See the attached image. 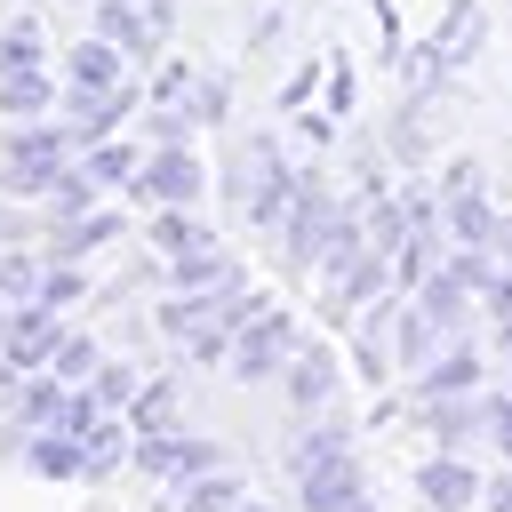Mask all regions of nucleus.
Listing matches in <instances>:
<instances>
[{"label": "nucleus", "instance_id": "nucleus-1", "mask_svg": "<svg viewBox=\"0 0 512 512\" xmlns=\"http://www.w3.org/2000/svg\"><path fill=\"white\" fill-rule=\"evenodd\" d=\"M288 352H296V320H288L280 304H264V312L232 336L224 368H232V384H264V376H280V368H288Z\"/></svg>", "mask_w": 512, "mask_h": 512}, {"label": "nucleus", "instance_id": "nucleus-2", "mask_svg": "<svg viewBox=\"0 0 512 512\" xmlns=\"http://www.w3.org/2000/svg\"><path fill=\"white\" fill-rule=\"evenodd\" d=\"M64 336H72V328H64V312H56V304H40V296L0 312V360H8V368H24V376H32V368H48Z\"/></svg>", "mask_w": 512, "mask_h": 512}, {"label": "nucleus", "instance_id": "nucleus-3", "mask_svg": "<svg viewBox=\"0 0 512 512\" xmlns=\"http://www.w3.org/2000/svg\"><path fill=\"white\" fill-rule=\"evenodd\" d=\"M144 480H160V488H184L192 472H208V464H224L216 456V440H200V432H152V440H136V456H128Z\"/></svg>", "mask_w": 512, "mask_h": 512}, {"label": "nucleus", "instance_id": "nucleus-4", "mask_svg": "<svg viewBox=\"0 0 512 512\" xmlns=\"http://www.w3.org/2000/svg\"><path fill=\"white\" fill-rule=\"evenodd\" d=\"M64 128H16L8 136V160H0V176H8V192H56V176H64Z\"/></svg>", "mask_w": 512, "mask_h": 512}, {"label": "nucleus", "instance_id": "nucleus-5", "mask_svg": "<svg viewBox=\"0 0 512 512\" xmlns=\"http://www.w3.org/2000/svg\"><path fill=\"white\" fill-rule=\"evenodd\" d=\"M136 192L160 200V208H184V200H200V160H192L184 144H168V152H152V160L136 168Z\"/></svg>", "mask_w": 512, "mask_h": 512}, {"label": "nucleus", "instance_id": "nucleus-6", "mask_svg": "<svg viewBox=\"0 0 512 512\" xmlns=\"http://www.w3.org/2000/svg\"><path fill=\"white\" fill-rule=\"evenodd\" d=\"M280 376H288V400H296V408H320V400H336V376H344V368H336L328 344H296Z\"/></svg>", "mask_w": 512, "mask_h": 512}, {"label": "nucleus", "instance_id": "nucleus-7", "mask_svg": "<svg viewBox=\"0 0 512 512\" xmlns=\"http://www.w3.org/2000/svg\"><path fill=\"white\" fill-rule=\"evenodd\" d=\"M296 488H304V512H352V504H368V488H360V464H352V456H336V464L304 472Z\"/></svg>", "mask_w": 512, "mask_h": 512}, {"label": "nucleus", "instance_id": "nucleus-8", "mask_svg": "<svg viewBox=\"0 0 512 512\" xmlns=\"http://www.w3.org/2000/svg\"><path fill=\"white\" fill-rule=\"evenodd\" d=\"M24 464L40 480H88V440H72V432H24Z\"/></svg>", "mask_w": 512, "mask_h": 512}, {"label": "nucleus", "instance_id": "nucleus-9", "mask_svg": "<svg viewBox=\"0 0 512 512\" xmlns=\"http://www.w3.org/2000/svg\"><path fill=\"white\" fill-rule=\"evenodd\" d=\"M416 488H424L432 512H464V504H480V480H472V464H456V456H432V464L416 472Z\"/></svg>", "mask_w": 512, "mask_h": 512}, {"label": "nucleus", "instance_id": "nucleus-10", "mask_svg": "<svg viewBox=\"0 0 512 512\" xmlns=\"http://www.w3.org/2000/svg\"><path fill=\"white\" fill-rule=\"evenodd\" d=\"M248 496V480L232 472V464H208V472H192L184 488H176V512H232Z\"/></svg>", "mask_w": 512, "mask_h": 512}, {"label": "nucleus", "instance_id": "nucleus-11", "mask_svg": "<svg viewBox=\"0 0 512 512\" xmlns=\"http://www.w3.org/2000/svg\"><path fill=\"white\" fill-rule=\"evenodd\" d=\"M112 88H120V48L96 32L72 48V96H112Z\"/></svg>", "mask_w": 512, "mask_h": 512}, {"label": "nucleus", "instance_id": "nucleus-12", "mask_svg": "<svg viewBox=\"0 0 512 512\" xmlns=\"http://www.w3.org/2000/svg\"><path fill=\"white\" fill-rule=\"evenodd\" d=\"M168 272H176V288H200V296H216V288H240V272L216 256V240H200V248L168 256Z\"/></svg>", "mask_w": 512, "mask_h": 512}, {"label": "nucleus", "instance_id": "nucleus-13", "mask_svg": "<svg viewBox=\"0 0 512 512\" xmlns=\"http://www.w3.org/2000/svg\"><path fill=\"white\" fill-rule=\"evenodd\" d=\"M104 240H120V216H112V208H88V216H72V224L56 232V248H48V256H56V264H80V256H88V248H104Z\"/></svg>", "mask_w": 512, "mask_h": 512}, {"label": "nucleus", "instance_id": "nucleus-14", "mask_svg": "<svg viewBox=\"0 0 512 512\" xmlns=\"http://www.w3.org/2000/svg\"><path fill=\"white\" fill-rule=\"evenodd\" d=\"M128 432H136V440L176 432V384H168V376H144V392L128 400Z\"/></svg>", "mask_w": 512, "mask_h": 512}, {"label": "nucleus", "instance_id": "nucleus-15", "mask_svg": "<svg viewBox=\"0 0 512 512\" xmlns=\"http://www.w3.org/2000/svg\"><path fill=\"white\" fill-rule=\"evenodd\" d=\"M416 312H424L440 336H456V328H464V280H456V272H432L424 296H416Z\"/></svg>", "mask_w": 512, "mask_h": 512}, {"label": "nucleus", "instance_id": "nucleus-16", "mask_svg": "<svg viewBox=\"0 0 512 512\" xmlns=\"http://www.w3.org/2000/svg\"><path fill=\"white\" fill-rule=\"evenodd\" d=\"M136 392H144V368H136V360H96V376H88V400H96L104 416H112V408H128Z\"/></svg>", "mask_w": 512, "mask_h": 512}, {"label": "nucleus", "instance_id": "nucleus-17", "mask_svg": "<svg viewBox=\"0 0 512 512\" xmlns=\"http://www.w3.org/2000/svg\"><path fill=\"white\" fill-rule=\"evenodd\" d=\"M128 456H136V432H128V424H112V416H104V424H96V432H88V480H112V472H120V464H128Z\"/></svg>", "mask_w": 512, "mask_h": 512}, {"label": "nucleus", "instance_id": "nucleus-18", "mask_svg": "<svg viewBox=\"0 0 512 512\" xmlns=\"http://www.w3.org/2000/svg\"><path fill=\"white\" fill-rule=\"evenodd\" d=\"M344 440H352V432H344L336 416H328V424H312V432H304V440L288 448V472L304 480V472H320V464H336V456H344Z\"/></svg>", "mask_w": 512, "mask_h": 512}, {"label": "nucleus", "instance_id": "nucleus-19", "mask_svg": "<svg viewBox=\"0 0 512 512\" xmlns=\"http://www.w3.org/2000/svg\"><path fill=\"white\" fill-rule=\"evenodd\" d=\"M48 96H56V88H48L40 72H8V80H0V120H40Z\"/></svg>", "mask_w": 512, "mask_h": 512}, {"label": "nucleus", "instance_id": "nucleus-20", "mask_svg": "<svg viewBox=\"0 0 512 512\" xmlns=\"http://www.w3.org/2000/svg\"><path fill=\"white\" fill-rule=\"evenodd\" d=\"M296 184H304V176H288V168H280V160L264 152V192H248V216H256V224H280V216H288V192H296Z\"/></svg>", "mask_w": 512, "mask_h": 512}, {"label": "nucleus", "instance_id": "nucleus-21", "mask_svg": "<svg viewBox=\"0 0 512 512\" xmlns=\"http://www.w3.org/2000/svg\"><path fill=\"white\" fill-rule=\"evenodd\" d=\"M472 384H480V360H472L464 344H456V352H440V360L424 368V392H432V400H448V392H472Z\"/></svg>", "mask_w": 512, "mask_h": 512}, {"label": "nucleus", "instance_id": "nucleus-22", "mask_svg": "<svg viewBox=\"0 0 512 512\" xmlns=\"http://www.w3.org/2000/svg\"><path fill=\"white\" fill-rule=\"evenodd\" d=\"M48 208H56V224L88 216V208H96V176H88V168H64V176H56V192H48Z\"/></svg>", "mask_w": 512, "mask_h": 512}, {"label": "nucleus", "instance_id": "nucleus-23", "mask_svg": "<svg viewBox=\"0 0 512 512\" xmlns=\"http://www.w3.org/2000/svg\"><path fill=\"white\" fill-rule=\"evenodd\" d=\"M8 72H40V24H8L0 32V80Z\"/></svg>", "mask_w": 512, "mask_h": 512}, {"label": "nucleus", "instance_id": "nucleus-24", "mask_svg": "<svg viewBox=\"0 0 512 512\" xmlns=\"http://www.w3.org/2000/svg\"><path fill=\"white\" fill-rule=\"evenodd\" d=\"M152 240H160L168 256H184V248H200V240H208V224H192L184 208H160V216H152Z\"/></svg>", "mask_w": 512, "mask_h": 512}, {"label": "nucleus", "instance_id": "nucleus-25", "mask_svg": "<svg viewBox=\"0 0 512 512\" xmlns=\"http://www.w3.org/2000/svg\"><path fill=\"white\" fill-rule=\"evenodd\" d=\"M96 360H104V352H96L88 336H64V344H56V360H48V376H64V384H88V376H96Z\"/></svg>", "mask_w": 512, "mask_h": 512}, {"label": "nucleus", "instance_id": "nucleus-26", "mask_svg": "<svg viewBox=\"0 0 512 512\" xmlns=\"http://www.w3.org/2000/svg\"><path fill=\"white\" fill-rule=\"evenodd\" d=\"M136 168H144V160H136L128 144H104V152L88 160V176H96V184H120V176H136Z\"/></svg>", "mask_w": 512, "mask_h": 512}, {"label": "nucleus", "instance_id": "nucleus-27", "mask_svg": "<svg viewBox=\"0 0 512 512\" xmlns=\"http://www.w3.org/2000/svg\"><path fill=\"white\" fill-rule=\"evenodd\" d=\"M72 296H80V264H48V272H40V304H56V312H64Z\"/></svg>", "mask_w": 512, "mask_h": 512}, {"label": "nucleus", "instance_id": "nucleus-28", "mask_svg": "<svg viewBox=\"0 0 512 512\" xmlns=\"http://www.w3.org/2000/svg\"><path fill=\"white\" fill-rule=\"evenodd\" d=\"M488 432H496V448H504V464H512V400H488Z\"/></svg>", "mask_w": 512, "mask_h": 512}, {"label": "nucleus", "instance_id": "nucleus-29", "mask_svg": "<svg viewBox=\"0 0 512 512\" xmlns=\"http://www.w3.org/2000/svg\"><path fill=\"white\" fill-rule=\"evenodd\" d=\"M480 504H488V512H512V480H488V488H480Z\"/></svg>", "mask_w": 512, "mask_h": 512}, {"label": "nucleus", "instance_id": "nucleus-30", "mask_svg": "<svg viewBox=\"0 0 512 512\" xmlns=\"http://www.w3.org/2000/svg\"><path fill=\"white\" fill-rule=\"evenodd\" d=\"M232 512H272V504H256V496H240V504H232Z\"/></svg>", "mask_w": 512, "mask_h": 512}]
</instances>
